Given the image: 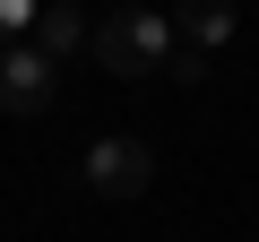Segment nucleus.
<instances>
[{
	"label": "nucleus",
	"instance_id": "obj_1",
	"mask_svg": "<svg viewBox=\"0 0 259 242\" xmlns=\"http://www.w3.org/2000/svg\"><path fill=\"white\" fill-rule=\"evenodd\" d=\"M87 52L112 69V78H139V69H164L173 61V18H156V9H130V18H104V26H87Z\"/></svg>",
	"mask_w": 259,
	"mask_h": 242
},
{
	"label": "nucleus",
	"instance_id": "obj_4",
	"mask_svg": "<svg viewBox=\"0 0 259 242\" xmlns=\"http://www.w3.org/2000/svg\"><path fill=\"white\" fill-rule=\"evenodd\" d=\"M87 44V18H78V0H44L35 9V52L61 69V52H78Z\"/></svg>",
	"mask_w": 259,
	"mask_h": 242
},
{
	"label": "nucleus",
	"instance_id": "obj_2",
	"mask_svg": "<svg viewBox=\"0 0 259 242\" xmlns=\"http://www.w3.org/2000/svg\"><path fill=\"white\" fill-rule=\"evenodd\" d=\"M147 182H156L147 139H95V147H87V190H95V199H139Z\"/></svg>",
	"mask_w": 259,
	"mask_h": 242
},
{
	"label": "nucleus",
	"instance_id": "obj_3",
	"mask_svg": "<svg viewBox=\"0 0 259 242\" xmlns=\"http://www.w3.org/2000/svg\"><path fill=\"white\" fill-rule=\"evenodd\" d=\"M52 104V61L35 52V44H18V52H0V112H18V121H35Z\"/></svg>",
	"mask_w": 259,
	"mask_h": 242
},
{
	"label": "nucleus",
	"instance_id": "obj_6",
	"mask_svg": "<svg viewBox=\"0 0 259 242\" xmlns=\"http://www.w3.org/2000/svg\"><path fill=\"white\" fill-rule=\"evenodd\" d=\"M35 9H44V0H0V35H26V26H35Z\"/></svg>",
	"mask_w": 259,
	"mask_h": 242
},
{
	"label": "nucleus",
	"instance_id": "obj_5",
	"mask_svg": "<svg viewBox=\"0 0 259 242\" xmlns=\"http://www.w3.org/2000/svg\"><path fill=\"white\" fill-rule=\"evenodd\" d=\"M182 35H190V52H216L233 35V0H182Z\"/></svg>",
	"mask_w": 259,
	"mask_h": 242
}]
</instances>
